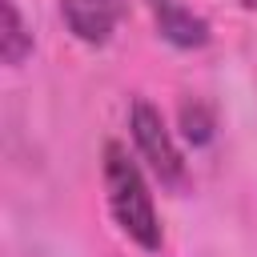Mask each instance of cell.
I'll return each mask as SVG.
<instances>
[{
	"instance_id": "obj_6",
	"label": "cell",
	"mask_w": 257,
	"mask_h": 257,
	"mask_svg": "<svg viewBox=\"0 0 257 257\" xmlns=\"http://www.w3.org/2000/svg\"><path fill=\"white\" fill-rule=\"evenodd\" d=\"M181 124H185V137H189L193 145H205V141L213 137V120H209V116H193L189 104L181 108Z\"/></svg>"
},
{
	"instance_id": "obj_4",
	"label": "cell",
	"mask_w": 257,
	"mask_h": 257,
	"mask_svg": "<svg viewBox=\"0 0 257 257\" xmlns=\"http://www.w3.org/2000/svg\"><path fill=\"white\" fill-rule=\"evenodd\" d=\"M145 8L153 12L157 32L173 44V48H205L209 44V20L201 12H193L185 0H145Z\"/></svg>"
},
{
	"instance_id": "obj_7",
	"label": "cell",
	"mask_w": 257,
	"mask_h": 257,
	"mask_svg": "<svg viewBox=\"0 0 257 257\" xmlns=\"http://www.w3.org/2000/svg\"><path fill=\"white\" fill-rule=\"evenodd\" d=\"M241 4H245V8H249V12H257V0H241Z\"/></svg>"
},
{
	"instance_id": "obj_3",
	"label": "cell",
	"mask_w": 257,
	"mask_h": 257,
	"mask_svg": "<svg viewBox=\"0 0 257 257\" xmlns=\"http://www.w3.org/2000/svg\"><path fill=\"white\" fill-rule=\"evenodd\" d=\"M120 0H60V16L80 44H108L120 24Z\"/></svg>"
},
{
	"instance_id": "obj_2",
	"label": "cell",
	"mask_w": 257,
	"mask_h": 257,
	"mask_svg": "<svg viewBox=\"0 0 257 257\" xmlns=\"http://www.w3.org/2000/svg\"><path fill=\"white\" fill-rule=\"evenodd\" d=\"M128 137L137 145V161H145V169L165 185V189H185L189 185V165L185 153L173 137V128L165 124L161 108L145 96H137L128 104Z\"/></svg>"
},
{
	"instance_id": "obj_1",
	"label": "cell",
	"mask_w": 257,
	"mask_h": 257,
	"mask_svg": "<svg viewBox=\"0 0 257 257\" xmlns=\"http://www.w3.org/2000/svg\"><path fill=\"white\" fill-rule=\"evenodd\" d=\"M100 177H104V197H108V213L120 225V233L128 241H137L145 253H157L165 245L161 233V217L149 193V181L137 165V157H128L124 145L108 141L104 145V161H100Z\"/></svg>"
},
{
	"instance_id": "obj_5",
	"label": "cell",
	"mask_w": 257,
	"mask_h": 257,
	"mask_svg": "<svg viewBox=\"0 0 257 257\" xmlns=\"http://www.w3.org/2000/svg\"><path fill=\"white\" fill-rule=\"evenodd\" d=\"M28 52H32V32H28V24H24L20 8H16V0H4L0 56H4V64H8V68H16V64H24V56H28Z\"/></svg>"
}]
</instances>
